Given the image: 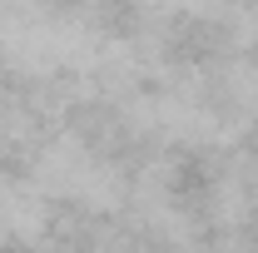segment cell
Here are the masks:
<instances>
[{"label": "cell", "mask_w": 258, "mask_h": 253, "mask_svg": "<svg viewBox=\"0 0 258 253\" xmlns=\"http://www.w3.org/2000/svg\"><path fill=\"white\" fill-rule=\"evenodd\" d=\"M55 223V204L30 174H0V243H40Z\"/></svg>", "instance_id": "2"}, {"label": "cell", "mask_w": 258, "mask_h": 253, "mask_svg": "<svg viewBox=\"0 0 258 253\" xmlns=\"http://www.w3.org/2000/svg\"><path fill=\"white\" fill-rule=\"evenodd\" d=\"M25 174L40 184V194L55 209L64 204V209H80V214L124 209L129 184H134V164H124V149L104 129H85V124L45 129Z\"/></svg>", "instance_id": "1"}]
</instances>
